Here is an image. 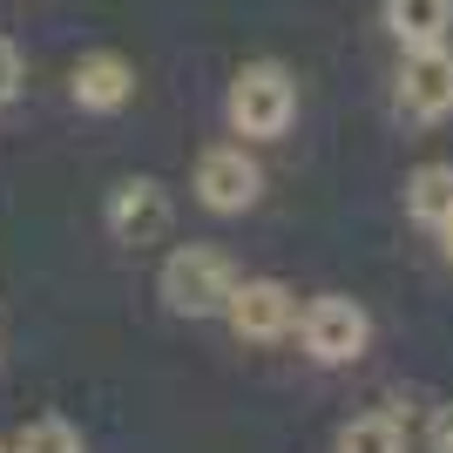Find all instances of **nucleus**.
Segmentation results:
<instances>
[{
  "instance_id": "obj_5",
  "label": "nucleus",
  "mask_w": 453,
  "mask_h": 453,
  "mask_svg": "<svg viewBox=\"0 0 453 453\" xmlns=\"http://www.w3.org/2000/svg\"><path fill=\"white\" fill-rule=\"evenodd\" d=\"M224 319H230V332H237V339L271 345V339H284V332H291L298 298H291L278 278H237V284H230V298H224Z\"/></svg>"
},
{
  "instance_id": "obj_2",
  "label": "nucleus",
  "mask_w": 453,
  "mask_h": 453,
  "mask_svg": "<svg viewBox=\"0 0 453 453\" xmlns=\"http://www.w3.org/2000/svg\"><path fill=\"white\" fill-rule=\"evenodd\" d=\"M163 304L183 311V319H217L230 298V284H237V265H230L217 244H176L163 257Z\"/></svg>"
},
{
  "instance_id": "obj_9",
  "label": "nucleus",
  "mask_w": 453,
  "mask_h": 453,
  "mask_svg": "<svg viewBox=\"0 0 453 453\" xmlns=\"http://www.w3.org/2000/svg\"><path fill=\"white\" fill-rule=\"evenodd\" d=\"M453 27V0H386V35L399 48H440Z\"/></svg>"
},
{
  "instance_id": "obj_14",
  "label": "nucleus",
  "mask_w": 453,
  "mask_h": 453,
  "mask_svg": "<svg viewBox=\"0 0 453 453\" xmlns=\"http://www.w3.org/2000/svg\"><path fill=\"white\" fill-rule=\"evenodd\" d=\"M426 447L453 453V406H434V419H426Z\"/></svg>"
},
{
  "instance_id": "obj_13",
  "label": "nucleus",
  "mask_w": 453,
  "mask_h": 453,
  "mask_svg": "<svg viewBox=\"0 0 453 453\" xmlns=\"http://www.w3.org/2000/svg\"><path fill=\"white\" fill-rule=\"evenodd\" d=\"M20 95V55H14V41H0V102H14Z\"/></svg>"
},
{
  "instance_id": "obj_3",
  "label": "nucleus",
  "mask_w": 453,
  "mask_h": 453,
  "mask_svg": "<svg viewBox=\"0 0 453 453\" xmlns=\"http://www.w3.org/2000/svg\"><path fill=\"white\" fill-rule=\"evenodd\" d=\"M298 332H304V352L319 365H352L365 352V339H372V319H365L352 298H311L304 304V319H298Z\"/></svg>"
},
{
  "instance_id": "obj_7",
  "label": "nucleus",
  "mask_w": 453,
  "mask_h": 453,
  "mask_svg": "<svg viewBox=\"0 0 453 453\" xmlns=\"http://www.w3.org/2000/svg\"><path fill=\"white\" fill-rule=\"evenodd\" d=\"M170 230V189L135 176V183H115L109 189V237L115 244H156Z\"/></svg>"
},
{
  "instance_id": "obj_15",
  "label": "nucleus",
  "mask_w": 453,
  "mask_h": 453,
  "mask_svg": "<svg viewBox=\"0 0 453 453\" xmlns=\"http://www.w3.org/2000/svg\"><path fill=\"white\" fill-rule=\"evenodd\" d=\"M440 250H447V265H453V217L440 224Z\"/></svg>"
},
{
  "instance_id": "obj_12",
  "label": "nucleus",
  "mask_w": 453,
  "mask_h": 453,
  "mask_svg": "<svg viewBox=\"0 0 453 453\" xmlns=\"http://www.w3.org/2000/svg\"><path fill=\"white\" fill-rule=\"evenodd\" d=\"M339 453H406V434L393 413H365L339 434Z\"/></svg>"
},
{
  "instance_id": "obj_10",
  "label": "nucleus",
  "mask_w": 453,
  "mask_h": 453,
  "mask_svg": "<svg viewBox=\"0 0 453 453\" xmlns=\"http://www.w3.org/2000/svg\"><path fill=\"white\" fill-rule=\"evenodd\" d=\"M406 217L426 230H440L453 217V163H426L406 176Z\"/></svg>"
},
{
  "instance_id": "obj_1",
  "label": "nucleus",
  "mask_w": 453,
  "mask_h": 453,
  "mask_svg": "<svg viewBox=\"0 0 453 453\" xmlns=\"http://www.w3.org/2000/svg\"><path fill=\"white\" fill-rule=\"evenodd\" d=\"M230 129L237 135H257V142H271V135L291 129V115H298V81H291V68L284 61H244L237 75H230Z\"/></svg>"
},
{
  "instance_id": "obj_16",
  "label": "nucleus",
  "mask_w": 453,
  "mask_h": 453,
  "mask_svg": "<svg viewBox=\"0 0 453 453\" xmlns=\"http://www.w3.org/2000/svg\"><path fill=\"white\" fill-rule=\"evenodd\" d=\"M0 453H7V440H0Z\"/></svg>"
},
{
  "instance_id": "obj_4",
  "label": "nucleus",
  "mask_w": 453,
  "mask_h": 453,
  "mask_svg": "<svg viewBox=\"0 0 453 453\" xmlns=\"http://www.w3.org/2000/svg\"><path fill=\"white\" fill-rule=\"evenodd\" d=\"M257 189H265V170H257L237 142H217V150L196 156V203H203V210L237 217V210L257 203Z\"/></svg>"
},
{
  "instance_id": "obj_11",
  "label": "nucleus",
  "mask_w": 453,
  "mask_h": 453,
  "mask_svg": "<svg viewBox=\"0 0 453 453\" xmlns=\"http://www.w3.org/2000/svg\"><path fill=\"white\" fill-rule=\"evenodd\" d=\"M7 453H88V447H81V434L61 413H41V419H27V426L14 434Z\"/></svg>"
},
{
  "instance_id": "obj_6",
  "label": "nucleus",
  "mask_w": 453,
  "mask_h": 453,
  "mask_svg": "<svg viewBox=\"0 0 453 453\" xmlns=\"http://www.w3.org/2000/svg\"><path fill=\"white\" fill-rule=\"evenodd\" d=\"M399 115L413 122H440L453 115V48H406V68H399Z\"/></svg>"
},
{
  "instance_id": "obj_8",
  "label": "nucleus",
  "mask_w": 453,
  "mask_h": 453,
  "mask_svg": "<svg viewBox=\"0 0 453 453\" xmlns=\"http://www.w3.org/2000/svg\"><path fill=\"white\" fill-rule=\"evenodd\" d=\"M68 95H75V109H88V115H115L122 102L135 95V68L122 55H81L75 61V75H68Z\"/></svg>"
}]
</instances>
